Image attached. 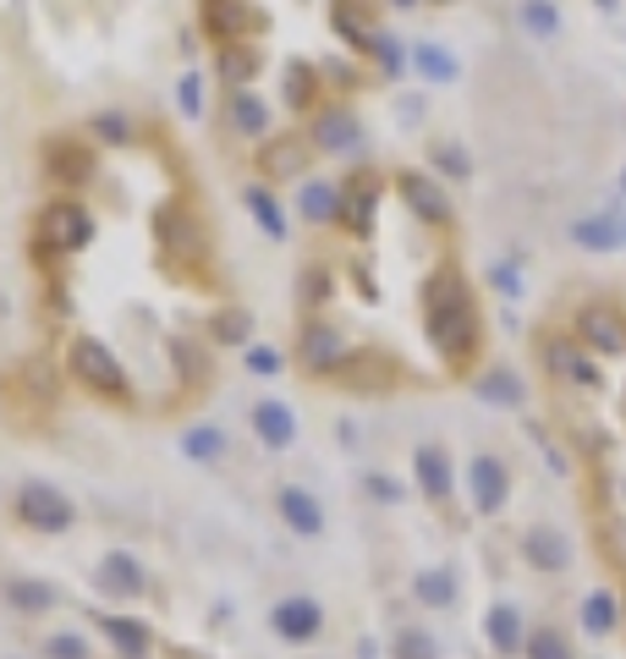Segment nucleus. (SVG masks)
Returning <instances> with one entry per match:
<instances>
[{"instance_id":"obj_1","label":"nucleus","mask_w":626,"mask_h":659,"mask_svg":"<svg viewBox=\"0 0 626 659\" xmlns=\"http://www.w3.org/2000/svg\"><path fill=\"white\" fill-rule=\"evenodd\" d=\"M423 330H429V347L439 358L445 374H457L468 379L473 358H478V308H473V292L462 281L457 264H439L429 281H423Z\"/></svg>"},{"instance_id":"obj_2","label":"nucleus","mask_w":626,"mask_h":659,"mask_svg":"<svg viewBox=\"0 0 626 659\" xmlns=\"http://www.w3.org/2000/svg\"><path fill=\"white\" fill-rule=\"evenodd\" d=\"M66 374H72L82 390H94L100 401H111V406H132V401H138L132 369H127L100 336H72V341H66Z\"/></svg>"},{"instance_id":"obj_3","label":"nucleus","mask_w":626,"mask_h":659,"mask_svg":"<svg viewBox=\"0 0 626 659\" xmlns=\"http://www.w3.org/2000/svg\"><path fill=\"white\" fill-rule=\"evenodd\" d=\"M88 242H94V215H88V204L77 193L50 198L39 209V225H34V254H39V264H50L55 254H82Z\"/></svg>"},{"instance_id":"obj_4","label":"nucleus","mask_w":626,"mask_h":659,"mask_svg":"<svg viewBox=\"0 0 626 659\" xmlns=\"http://www.w3.org/2000/svg\"><path fill=\"white\" fill-rule=\"evenodd\" d=\"M154 236H159V259L170 270H182V264H204L209 259V231L204 220L188 209V204H165L154 215Z\"/></svg>"},{"instance_id":"obj_5","label":"nucleus","mask_w":626,"mask_h":659,"mask_svg":"<svg viewBox=\"0 0 626 659\" xmlns=\"http://www.w3.org/2000/svg\"><path fill=\"white\" fill-rule=\"evenodd\" d=\"M335 385L357 390V396H385V390L401 385V363L391 352H380V347H352L346 363H341V374H335Z\"/></svg>"},{"instance_id":"obj_6","label":"nucleus","mask_w":626,"mask_h":659,"mask_svg":"<svg viewBox=\"0 0 626 659\" xmlns=\"http://www.w3.org/2000/svg\"><path fill=\"white\" fill-rule=\"evenodd\" d=\"M539 352H545V363H550V374L555 379H566L572 390H599L604 385V363L577 341V336H545L539 341Z\"/></svg>"},{"instance_id":"obj_7","label":"nucleus","mask_w":626,"mask_h":659,"mask_svg":"<svg viewBox=\"0 0 626 659\" xmlns=\"http://www.w3.org/2000/svg\"><path fill=\"white\" fill-rule=\"evenodd\" d=\"M572 336H577L599 363L626 358V319H621L615 302H588V308L577 313V324H572Z\"/></svg>"},{"instance_id":"obj_8","label":"nucleus","mask_w":626,"mask_h":659,"mask_svg":"<svg viewBox=\"0 0 626 659\" xmlns=\"http://www.w3.org/2000/svg\"><path fill=\"white\" fill-rule=\"evenodd\" d=\"M199 23L220 44H247L253 34H264V12L253 0H199Z\"/></svg>"},{"instance_id":"obj_9","label":"nucleus","mask_w":626,"mask_h":659,"mask_svg":"<svg viewBox=\"0 0 626 659\" xmlns=\"http://www.w3.org/2000/svg\"><path fill=\"white\" fill-rule=\"evenodd\" d=\"M346 336L330 324V319H308L303 324V336H297V363L314 374V379H335L341 374V363H346Z\"/></svg>"},{"instance_id":"obj_10","label":"nucleus","mask_w":626,"mask_h":659,"mask_svg":"<svg viewBox=\"0 0 626 659\" xmlns=\"http://www.w3.org/2000/svg\"><path fill=\"white\" fill-rule=\"evenodd\" d=\"M44 171L66 188V193H77V188H88L94 182V171H100V154L88 148L82 138H72V132H55L50 143H44Z\"/></svg>"},{"instance_id":"obj_11","label":"nucleus","mask_w":626,"mask_h":659,"mask_svg":"<svg viewBox=\"0 0 626 659\" xmlns=\"http://www.w3.org/2000/svg\"><path fill=\"white\" fill-rule=\"evenodd\" d=\"M380 193H385V177L357 165L352 177H341V225L352 236H369L374 231V209H380Z\"/></svg>"},{"instance_id":"obj_12","label":"nucleus","mask_w":626,"mask_h":659,"mask_svg":"<svg viewBox=\"0 0 626 659\" xmlns=\"http://www.w3.org/2000/svg\"><path fill=\"white\" fill-rule=\"evenodd\" d=\"M363 143H369V127L352 105H324L314 116V148L319 154H363Z\"/></svg>"},{"instance_id":"obj_13","label":"nucleus","mask_w":626,"mask_h":659,"mask_svg":"<svg viewBox=\"0 0 626 659\" xmlns=\"http://www.w3.org/2000/svg\"><path fill=\"white\" fill-rule=\"evenodd\" d=\"M396 193L407 198V209L423 220V225H451L457 220V204L445 198V188L423 171H396Z\"/></svg>"},{"instance_id":"obj_14","label":"nucleus","mask_w":626,"mask_h":659,"mask_svg":"<svg viewBox=\"0 0 626 659\" xmlns=\"http://www.w3.org/2000/svg\"><path fill=\"white\" fill-rule=\"evenodd\" d=\"M572 242L583 247V254H621L626 247V215L615 204H604L599 215L572 220Z\"/></svg>"},{"instance_id":"obj_15","label":"nucleus","mask_w":626,"mask_h":659,"mask_svg":"<svg viewBox=\"0 0 626 659\" xmlns=\"http://www.w3.org/2000/svg\"><path fill=\"white\" fill-rule=\"evenodd\" d=\"M330 23H335V34L352 44V50H369L374 44V17H369V0H330Z\"/></svg>"},{"instance_id":"obj_16","label":"nucleus","mask_w":626,"mask_h":659,"mask_svg":"<svg viewBox=\"0 0 626 659\" xmlns=\"http://www.w3.org/2000/svg\"><path fill=\"white\" fill-rule=\"evenodd\" d=\"M412 72H418L423 82H434V89H445V82L462 77V61H457V50H445V44H434V39H418V44H412Z\"/></svg>"},{"instance_id":"obj_17","label":"nucleus","mask_w":626,"mask_h":659,"mask_svg":"<svg viewBox=\"0 0 626 659\" xmlns=\"http://www.w3.org/2000/svg\"><path fill=\"white\" fill-rule=\"evenodd\" d=\"M17 506H23V517H28L34 528H66V522H72V512H66V501H61V494H55V489H44V483H28Z\"/></svg>"},{"instance_id":"obj_18","label":"nucleus","mask_w":626,"mask_h":659,"mask_svg":"<svg viewBox=\"0 0 626 659\" xmlns=\"http://www.w3.org/2000/svg\"><path fill=\"white\" fill-rule=\"evenodd\" d=\"M297 215H303L308 225H330V220H341V182H303V193H297Z\"/></svg>"},{"instance_id":"obj_19","label":"nucleus","mask_w":626,"mask_h":659,"mask_svg":"<svg viewBox=\"0 0 626 659\" xmlns=\"http://www.w3.org/2000/svg\"><path fill=\"white\" fill-rule=\"evenodd\" d=\"M242 204H247V215H253V225L270 236V242H286V209H281V198L270 193V188H242Z\"/></svg>"},{"instance_id":"obj_20","label":"nucleus","mask_w":626,"mask_h":659,"mask_svg":"<svg viewBox=\"0 0 626 659\" xmlns=\"http://www.w3.org/2000/svg\"><path fill=\"white\" fill-rule=\"evenodd\" d=\"M281 94H286L292 111H314V100H319V66H314V61H292Z\"/></svg>"},{"instance_id":"obj_21","label":"nucleus","mask_w":626,"mask_h":659,"mask_svg":"<svg viewBox=\"0 0 626 659\" xmlns=\"http://www.w3.org/2000/svg\"><path fill=\"white\" fill-rule=\"evenodd\" d=\"M330 297H335V270H330V264H303V275H297V302H303L308 313H319Z\"/></svg>"},{"instance_id":"obj_22","label":"nucleus","mask_w":626,"mask_h":659,"mask_svg":"<svg viewBox=\"0 0 626 659\" xmlns=\"http://www.w3.org/2000/svg\"><path fill=\"white\" fill-rule=\"evenodd\" d=\"M253 429L270 440V445H292V435H297L292 412H286L281 401H258V406H253Z\"/></svg>"},{"instance_id":"obj_23","label":"nucleus","mask_w":626,"mask_h":659,"mask_svg":"<svg viewBox=\"0 0 626 659\" xmlns=\"http://www.w3.org/2000/svg\"><path fill=\"white\" fill-rule=\"evenodd\" d=\"M516 23L533 39H555L561 34V7H555V0H516Z\"/></svg>"},{"instance_id":"obj_24","label":"nucleus","mask_w":626,"mask_h":659,"mask_svg":"<svg viewBox=\"0 0 626 659\" xmlns=\"http://www.w3.org/2000/svg\"><path fill=\"white\" fill-rule=\"evenodd\" d=\"M204 330H209V341H226V347H247L253 313H247V308H215Z\"/></svg>"},{"instance_id":"obj_25","label":"nucleus","mask_w":626,"mask_h":659,"mask_svg":"<svg viewBox=\"0 0 626 659\" xmlns=\"http://www.w3.org/2000/svg\"><path fill=\"white\" fill-rule=\"evenodd\" d=\"M220 77L231 82V89H242V82H253L258 77V50L253 44H220Z\"/></svg>"},{"instance_id":"obj_26","label":"nucleus","mask_w":626,"mask_h":659,"mask_svg":"<svg viewBox=\"0 0 626 659\" xmlns=\"http://www.w3.org/2000/svg\"><path fill=\"white\" fill-rule=\"evenodd\" d=\"M303 165H308V148L297 138H281V143L264 148V171H270V177H297Z\"/></svg>"},{"instance_id":"obj_27","label":"nucleus","mask_w":626,"mask_h":659,"mask_svg":"<svg viewBox=\"0 0 626 659\" xmlns=\"http://www.w3.org/2000/svg\"><path fill=\"white\" fill-rule=\"evenodd\" d=\"M231 127H237L242 138H264V132H270V111H264V100L237 94V100H231Z\"/></svg>"},{"instance_id":"obj_28","label":"nucleus","mask_w":626,"mask_h":659,"mask_svg":"<svg viewBox=\"0 0 626 659\" xmlns=\"http://www.w3.org/2000/svg\"><path fill=\"white\" fill-rule=\"evenodd\" d=\"M369 55H374V66H380L385 77H401V72H412V50H401V39H396V34H374Z\"/></svg>"},{"instance_id":"obj_29","label":"nucleus","mask_w":626,"mask_h":659,"mask_svg":"<svg viewBox=\"0 0 626 659\" xmlns=\"http://www.w3.org/2000/svg\"><path fill=\"white\" fill-rule=\"evenodd\" d=\"M473 489H478V501L484 506H500V494H506V473H500V462H473Z\"/></svg>"},{"instance_id":"obj_30","label":"nucleus","mask_w":626,"mask_h":659,"mask_svg":"<svg viewBox=\"0 0 626 659\" xmlns=\"http://www.w3.org/2000/svg\"><path fill=\"white\" fill-rule=\"evenodd\" d=\"M94 138L127 148V143H132V116H127V111H100V116H94Z\"/></svg>"},{"instance_id":"obj_31","label":"nucleus","mask_w":626,"mask_h":659,"mask_svg":"<svg viewBox=\"0 0 626 659\" xmlns=\"http://www.w3.org/2000/svg\"><path fill=\"white\" fill-rule=\"evenodd\" d=\"M473 385H478V396H489V401H522V379H511L506 369H489V374H478Z\"/></svg>"},{"instance_id":"obj_32","label":"nucleus","mask_w":626,"mask_h":659,"mask_svg":"<svg viewBox=\"0 0 626 659\" xmlns=\"http://www.w3.org/2000/svg\"><path fill=\"white\" fill-rule=\"evenodd\" d=\"M176 105H182L188 121L204 116V72H182V82H176Z\"/></svg>"},{"instance_id":"obj_33","label":"nucleus","mask_w":626,"mask_h":659,"mask_svg":"<svg viewBox=\"0 0 626 659\" xmlns=\"http://www.w3.org/2000/svg\"><path fill=\"white\" fill-rule=\"evenodd\" d=\"M434 165H439L445 177H457V182H468V177H473V159H468V148H462V143H439V148H434Z\"/></svg>"},{"instance_id":"obj_34","label":"nucleus","mask_w":626,"mask_h":659,"mask_svg":"<svg viewBox=\"0 0 626 659\" xmlns=\"http://www.w3.org/2000/svg\"><path fill=\"white\" fill-rule=\"evenodd\" d=\"M247 352V369L258 374V379H276L281 374V352L276 347H242Z\"/></svg>"},{"instance_id":"obj_35","label":"nucleus","mask_w":626,"mask_h":659,"mask_svg":"<svg viewBox=\"0 0 626 659\" xmlns=\"http://www.w3.org/2000/svg\"><path fill=\"white\" fill-rule=\"evenodd\" d=\"M489 286L506 292V297H522V264H506V259H500V264L489 270Z\"/></svg>"},{"instance_id":"obj_36","label":"nucleus","mask_w":626,"mask_h":659,"mask_svg":"<svg viewBox=\"0 0 626 659\" xmlns=\"http://www.w3.org/2000/svg\"><path fill=\"white\" fill-rule=\"evenodd\" d=\"M418 478H423L434 494H445V456H439V451H423V456H418Z\"/></svg>"},{"instance_id":"obj_37","label":"nucleus","mask_w":626,"mask_h":659,"mask_svg":"<svg viewBox=\"0 0 626 659\" xmlns=\"http://www.w3.org/2000/svg\"><path fill=\"white\" fill-rule=\"evenodd\" d=\"M281 506H286V517H292L297 528H308V533L319 528V512H314V501H308V494H286Z\"/></svg>"},{"instance_id":"obj_38","label":"nucleus","mask_w":626,"mask_h":659,"mask_svg":"<svg viewBox=\"0 0 626 659\" xmlns=\"http://www.w3.org/2000/svg\"><path fill=\"white\" fill-rule=\"evenodd\" d=\"M188 451L193 456H215L220 451V435L215 429H188Z\"/></svg>"},{"instance_id":"obj_39","label":"nucleus","mask_w":626,"mask_h":659,"mask_svg":"<svg viewBox=\"0 0 626 659\" xmlns=\"http://www.w3.org/2000/svg\"><path fill=\"white\" fill-rule=\"evenodd\" d=\"M396 111H401V121H407V127H412V121H418V111H423V100H418V94H407V100H401V105H396Z\"/></svg>"},{"instance_id":"obj_40","label":"nucleus","mask_w":626,"mask_h":659,"mask_svg":"<svg viewBox=\"0 0 626 659\" xmlns=\"http://www.w3.org/2000/svg\"><path fill=\"white\" fill-rule=\"evenodd\" d=\"M593 7H599V12H615V7H621V0H593Z\"/></svg>"},{"instance_id":"obj_41","label":"nucleus","mask_w":626,"mask_h":659,"mask_svg":"<svg viewBox=\"0 0 626 659\" xmlns=\"http://www.w3.org/2000/svg\"><path fill=\"white\" fill-rule=\"evenodd\" d=\"M391 7H401V12H412V7H418V0H391Z\"/></svg>"},{"instance_id":"obj_42","label":"nucleus","mask_w":626,"mask_h":659,"mask_svg":"<svg viewBox=\"0 0 626 659\" xmlns=\"http://www.w3.org/2000/svg\"><path fill=\"white\" fill-rule=\"evenodd\" d=\"M621 193H626V171H621Z\"/></svg>"},{"instance_id":"obj_43","label":"nucleus","mask_w":626,"mask_h":659,"mask_svg":"<svg viewBox=\"0 0 626 659\" xmlns=\"http://www.w3.org/2000/svg\"><path fill=\"white\" fill-rule=\"evenodd\" d=\"M434 7H445V0H434Z\"/></svg>"},{"instance_id":"obj_44","label":"nucleus","mask_w":626,"mask_h":659,"mask_svg":"<svg viewBox=\"0 0 626 659\" xmlns=\"http://www.w3.org/2000/svg\"><path fill=\"white\" fill-rule=\"evenodd\" d=\"M0 308H7V302H0Z\"/></svg>"}]
</instances>
